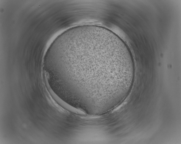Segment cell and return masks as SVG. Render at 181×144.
Returning <instances> with one entry per match:
<instances>
[{"label":"cell","instance_id":"cell-1","mask_svg":"<svg viewBox=\"0 0 181 144\" xmlns=\"http://www.w3.org/2000/svg\"><path fill=\"white\" fill-rule=\"evenodd\" d=\"M71 63V66L80 70L82 83L88 79L89 85L96 84V90L98 88L101 94L121 92L133 82L132 57L126 44L121 41L109 39L90 42L76 51Z\"/></svg>","mask_w":181,"mask_h":144}]
</instances>
